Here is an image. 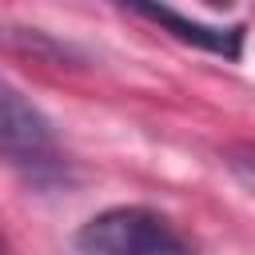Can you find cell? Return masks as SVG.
Here are the masks:
<instances>
[{
	"label": "cell",
	"instance_id": "1",
	"mask_svg": "<svg viewBox=\"0 0 255 255\" xmlns=\"http://www.w3.org/2000/svg\"><path fill=\"white\" fill-rule=\"evenodd\" d=\"M68 255H191V247L167 215L120 203L84 219L68 239Z\"/></svg>",
	"mask_w": 255,
	"mask_h": 255
},
{
	"label": "cell",
	"instance_id": "3",
	"mask_svg": "<svg viewBox=\"0 0 255 255\" xmlns=\"http://www.w3.org/2000/svg\"><path fill=\"white\" fill-rule=\"evenodd\" d=\"M120 4L124 8H135L143 20L159 24V32H171L175 40L195 44L203 52H215L223 60H239V52H243V28H211V24H199V20L175 12L163 0H120Z\"/></svg>",
	"mask_w": 255,
	"mask_h": 255
},
{
	"label": "cell",
	"instance_id": "4",
	"mask_svg": "<svg viewBox=\"0 0 255 255\" xmlns=\"http://www.w3.org/2000/svg\"><path fill=\"white\" fill-rule=\"evenodd\" d=\"M203 4H211V8H231L235 0H203Z\"/></svg>",
	"mask_w": 255,
	"mask_h": 255
},
{
	"label": "cell",
	"instance_id": "2",
	"mask_svg": "<svg viewBox=\"0 0 255 255\" xmlns=\"http://www.w3.org/2000/svg\"><path fill=\"white\" fill-rule=\"evenodd\" d=\"M0 155L16 167H40L56 155L48 116L0 76Z\"/></svg>",
	"mask_w": 255,
	"mask_h": 255
}]
</instances>
